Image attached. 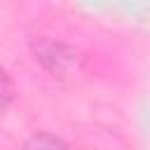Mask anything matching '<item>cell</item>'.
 <instances>
[{"label": "cell", "mask_w": 150, "mask_h": 150, "mask_svg": "<svg viewBox=\"0 0 150 150\" xmlns=\"http://www.w3.org/2000/svg\"><path fill=\"white\" fill-rule=\"evenodd\" d=\"M28 49L35 59V63L54 80H70L82 73L84 68V56L82 52L54 35H33L28 42Z\"/></svg>", "instance_id": "1"}, {"label": "cell", "mask_w": 150, "mask_h": 150, "mask_svg": "<svg viewBox=\"0 0 150 150\" xmlns=\"http://www.w3.org/2000/svg\"><path fill=\"white\" fill-rule=\"evenodd\" d=\"M21 150H77V148H75L73 143H68L66 138L56 136V134H49V131H33V134L23 141Z\"/></svg>", "instance_id": "2"}, {"label": "cell", "mask_w": 150, "mask_h": 150, "mask_svg": "<svg viewBox=\"0 0 150 150\" xmlns=\"http://www.w3.org/2000/svg\"><path fill=\"white\" fill-rule=\"evenodd\" d=\"M14 96H16L14 80H12V75L0 66V115L14 103Z\"/></svg>", "instance_id": "3"}]
</instances>
